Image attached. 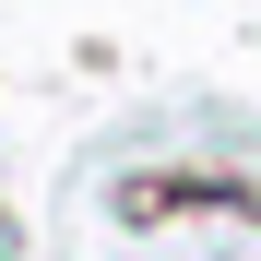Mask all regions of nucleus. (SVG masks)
I'll use <instances>...</instances> for the list:
<instances>
[{
	"label": "nucleus",
	"mask_w": 261,
	"mask_h": 261,
	"mask_svg": "<svg viewBox=\"0 0 261 261\" xmlns=\"http://www.w3.org/2000/svg\"><path fill=\"white\" fill-rule=\"evenodd\" d=\"M12 249H24V238H12V214H0V261H12Z\"/></svg>",
	"instance_id": "f257e3e1"
}]
</instances>
